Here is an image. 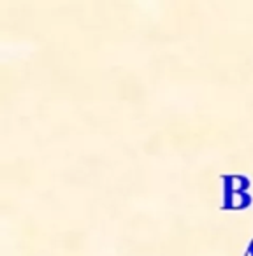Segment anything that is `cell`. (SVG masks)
Segmentation results:
<instances>
[{
    "instance_id": "obj_1",
    "label": "cell",
    "mask_w": 253,
    "mask_h": 256,
    "mask_svg": "<svg viewBox=\"0 0 253 256\" xmlns=\"http://www.w3.org/2000/svg\"><path fill=\"white\" fill-rule=\"evenodd\" d=\"M234 179L235 178H223V207H227V209H230V207H234V204H232V198H234Z\"/></svg>"
},
{
    "instance_id": "obj_2",
    "label": "cell",
    "mask_w": 253,
    "mask_h": 256,
    "mask_svg": "<svg viewBox=\"0 0 253 256\" xmlns=\"http://www.w3.org/2000/svg\"><path fill=\"white\" fill-rule=\"evenodd\" d=\"M248 254H249V256H253V240L249 242V246H248Z\"/></svg>"
}]
</instances>
